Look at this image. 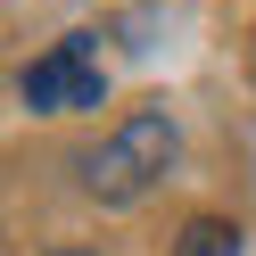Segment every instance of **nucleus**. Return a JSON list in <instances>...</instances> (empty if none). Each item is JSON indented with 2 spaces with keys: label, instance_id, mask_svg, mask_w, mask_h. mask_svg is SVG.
Segmentation results:
<instances>
[{
  "label": "nucleus",
  "instance_id": "f257e3e1",
  "mask_svg": "<svg viewBox=\"0 0 256 256\" xmlns=\"http://www.w3.org/2000/svg\"><path fill=\"white\" fill-rule=\"evenodd\" d=\"M174 149H182V132H174L166 108H132V116H124L116 132L83 157V182H91V198H100V206H132V198H149V190H157V174L174 166Z\"/></svg>",
  "mask_w": 256,
  "mask_h": 256
},
{
  "label": "nucleus",
  "instance_id": "f03ea898",
  "mask_svg": "<svg viewBox=\"0 0 256 256\" xmlns=\"http://www.w3.org/2000/svg\"><path fill=\"white\" fill-rule=\"evenodd\" d=\"M17 91H25V108H42V116H74V108H100L108 74H100V58H91V34H66L50 58H34V66L17 74Z\"/></svg>",
  "mask_w": 256,
  "mask_h": 256
},
{
  "label": "nucleus",
  "instance_id": "7ed1b4c3",
  "mask_svg": "<svg viewBox=\"0 0 256 256\" xmlns=\"http://www.w3.org/2000/svg\"><path fill=\"white\" fill-rule=\"evenodd\" d=\"M174 256H240V223H223V215L182 223V248H174Z\"/></svg>",
  "mask_w": 256,
  "mask_h": 256
},
{
  "label": "nucleus",
  "instance_id": "20e7f679",
  "mask_svg": "<svg viewBox=\"0 0 256 256\" xmlns=\"http://www.w3.org/2000/svg\"><path fill=\"white\" fill-rule=\"evenodd\" d=\"M50 256H83V248H50Z\"/></svg>",
  "mask_w": 256,
  "mask_h": 256
}]
</instances>
